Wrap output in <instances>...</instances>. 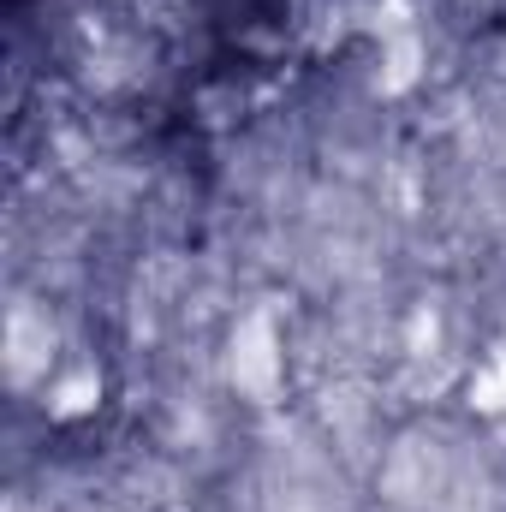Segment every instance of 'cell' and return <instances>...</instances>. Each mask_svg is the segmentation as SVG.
<instances>
[{"label": "cell", "instance_id": "cell-1", "mask_svg": "<svg viewBox=\"0 0 506 512\" xmlns=\"http://www.w3.org/2000/svg\"><path fill=\"white\" fill-rule=\"evenodd\" d=\"M233 382L256 399L274 393V382H280V340H274L268 316H251L233 328Z\"/></svg>", "mask_w": 506, "mask_h": 512}, {"label": "cell", "instance_id": "cell-2", "mask_svg": "<svg viewBox=\"0 0 506 512\" xmlns=\"http://www.w3.org/2000/svg\"><path fill=\"white\" fill-rule=\"evenodd\" d=\"M96 399H102V376H96V370H66V376L48 382V417L78 423V417L96 411Z\"/></svg>", "mask_w": 506, "mask_h": 512}, {"label": "cell", "instance_id": "cell-3", "mask_svg": "<svg viewBox=\"0 0 506 512\" xmlns=\"http://www.w3.org/2000/svg\"><path fill=\"white\" fill-rule=\"evenodd\" d=\"M471 405H477V411H506V346L477 364V376H471Z\"/></svg>", "mask_w": 506, "mask_h": 512}]
</instances>
